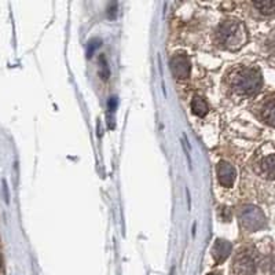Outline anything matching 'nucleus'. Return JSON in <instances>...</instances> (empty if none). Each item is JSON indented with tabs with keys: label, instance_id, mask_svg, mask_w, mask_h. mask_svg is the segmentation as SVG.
Masks as SVG:
<instances>
[{
	"label": "nucleus",
	"instance_id": "nucleus-4",
	"mask_svg": "<svg viewBox=\"0 0 275 275\" xmlns=\"http://www.w3.org/2000/svg\"><path fill=\"white\" fill-rule=\"evenodd\" d=\"M257 270V261L254 252L249 248L240 249L233 259V273L235 275H254Z\"/></svg>",
	"mask_w": 275,
	"mask_h": 275
},
{
	"label": "nucleus",
	"instance_id": "nucleus-12",
	"mask_svg": "<svg viewBox=\"0 0 275 275\" xmlns=\"http://www.w3.org/2000/svg\"><path fill=\"white\" fill-rule=\"evenodd\" d=\"M266 268H267L270 275H275V252L268 256L267 261H266Z\"/></svg>",
	"mask_w": 275,
	"mask_h": 275
},
{
	"label": "nucleus",
	"instance_id": "nucleus-5",
	"mask_svg": "<svg viewBox=\"0 0 275 275\" xmlns=\"http://www.w3.org/2000/svg\"><path fill=\"white\" fill-rule=\"evenodd\" d=\"M256 117L267 124L270 127H275V92L263 96L254 106Z\"/></svg>",
	"mask_w": 275,
	"mask_h": 275
},
{
	"label": "nucleus",
	"instance_id": "nucleus-13",
	"mask_svg": "<svg viewBox=\"0 0 275 275\" xmlns=\"http://www.w3.org/2000/svg\"><path fill=\"white\" fill-rule=\"evenodd\" d=\"M208 275H220V274H218V273H212V274H208Z\"/></svg>",
	"mask_w": 275,
	"mask_h": 275
},
{
	"label": "nucleus",
	"instance_id": "nucleus-8",
	"mask_svg": "<svg viewBox=\"0 0 275 275\" xmlns=\"http://www.w3.org/2000/svg\"><path fill=\"white\" fill-rule=\"evenodd\" d=\"M231 249H233V245L226 240H216L215 241V244H213V248H212V256H213V260L216 261L218 264L220 263H223V261L226 260L227 257L230 256L231 253Z\"/></svg>",
	"mask_w": 275,
	"mask_h": 275
},
{
	"label": "nucleus",
	"instance_id": "nucleus-7",
	"mask_svg": "<svg viewBox=\"0 0 275 275\" xmlns=\"http://www.w3.org/2000/svg\"><path fill=\"white\" fill-rule=\"evenodd\" d=\"M216 173H218V179H219L221 186L231 187L234 185L237 172H235V168L231 164H228L226 161H220L216 166Z\"/></svg>",
	"mask_w": 275,
	"mask_h": 275
},
{
	"label": "nucleus",
	"instance_id": "nucleus-10",
	"mask_svg": "<svg viewBox=\"0 0 275 275\" xmlns=\"http://www.w3.org/2000/svg\"><path fill=\"white\" fill-rule=\"evenodd\" d=\"M192 110L195 116L202 117L208 113L209 108H208V103L205 102V99L202 96L195 95L192 101Z\"/></svg>",
	"mask_w": 275,
	"mask_h": 275
},
{
	"label": "nucleus",
	"instance_id": "nucleus-2",
	"mask_svg": "<svg viewBox=\"0 0 275 275\" xmlns=\"http://www.w3.org/2000/svg\"><path fill=\"white\" fill-rule=\"evenodd\" d=\"M215 40L219 47L228 51H238L248 40L247 27L237 18H227L215 32Z\"/></svg>",
	"mask_w": 275,
	"mask_h": 275
},
{
	"label": "nucleus",
	"instance_id": "nucleus-1",
	"mask_svg": "<svg viewBox=\"0 0 275 275\" xmlns=\"http://www.w3.org/2000/svg\"><path fill=\"white\" fill-rule=\"evenodd\" d=\"M223 85L231 96L240 99L250 98L256 95L263 85L261 72L253 66L237 65L227 72Z\"/></svg>",
	"mask_w": 275,
	"mask_h": 275
},
{
	"label": "nucleus",
	"instance_id": "nucleus-3",
	"mask_svg": "<svg viewBox=\"0 0 275 275\" xmlns=\"http://www.w3.org/2000/svg\"><path fill=\"white\" fill-rule=\"evenodd\" d=\"M238 221L244 231L254 233L266 226V216L257 206L244 205L238 211Z\"/></svg>",
	"mask_w": 275,
	"mask_h": 275
},
{
	"label": "nucleus",
	"instance_id": "nucleus-14",
	"mask_svg": "<svg viewBox=\"0 0 275 275\" xmlns=\"http://www.w3.org/2000/svg\"><path fill=\"white\" fill-rule=\"evenodd\" d=\"M0 267H1V254H0Z\"/></svg>",
	"mask_w": 275,
	"mask_h": 275
},
{
	"label": "nucleus",
	"instance_id": "nucleus-6",
	"mask_svg": "<svg viewBox=\"0 0 275 275\" xmlns=\"http://www.w3.org/2000/svg\"><path fill=\"white\" fill-rule=\"evenodd\" d=\"M171 70L172 75L180 80H186L187 77H190L192 66H190V61H189L187 55L182 54V53L173 55L171 58Z\"/></svg>",
	"mask_w": 275,
	"mask_h": 275
},
{
	"label": "nucleus",
	"instance_id": "nucleus-9",
	"mask_svg": "<svg viewBox=\"0 0 275 275\" xmlns=\"http://www.w3.org/2000/svg\"><path fill=\"white\" fill-rule=\"evenodd\" d=\"M257 169L261 176L270 180H275V153L261 158L257 165Z\"/></svg>",
	"mask_w": 275,
	"mask_h": 275
},
{
	"label": "nucleus",
	"instance_id": "nucleus-11",
	"mask_svg": "<svg viewBox=\"0 0 275 275\" xmlns=\"http://www.w3.org/2000/svg\"><path fill=\"white\" fill-rule=\"evenodd\" d=\"M253 7L264 15H271L275 13V1H253Z\"/></svg>",
	"mask_w": 275,
	"mask_h": 275
}]
</instances>
